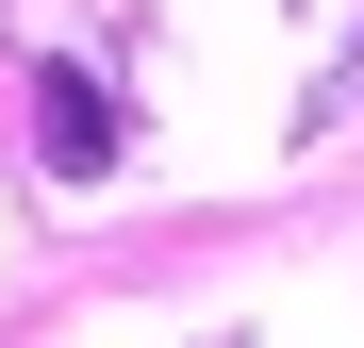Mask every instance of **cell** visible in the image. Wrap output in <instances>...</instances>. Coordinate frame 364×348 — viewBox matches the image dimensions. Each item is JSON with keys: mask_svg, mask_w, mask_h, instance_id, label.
Wrapping results in <instances>:
<instances>
[{"mask_svg": "<svg viewBox=\"0 0 364 348\" xmlns=\"http://www.w3.org/2000/svg\"><path fill=\"white\" fill-rule=\"evenodd\" d=\"M33 149H50V183H100L116 166V100L83 67H33Z\"/></svg>", "mask_w": 364, "mask_h": 348, "instance_id": "6da1fadb", "label": "cell"}]
</instances>
